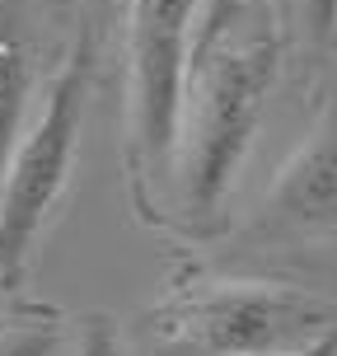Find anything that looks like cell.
Instances as JSON below:
<instances>
[{
  "label": "cell",
  "instance_id": "obj_1",
  "mask_svg": "<svg viewBox=\"0 0 337 356\" xmlns=\"http://www.w3.org/2000/svg\"><path fill=\"white\" fill-rule=\"evenodd\" d=\"M277 56H281L277 38L258 33L239 47L220 42L192 71V131L174 150L178 211L192 230H211L220 220V207L239 178V164L249 155L253 131L263 122L272 85H277Z\"/></svg>",
  "mask_w": 337,
  "mask_h": 356
},
{
  "label": "cell",
  "instance_id": "obj_2",
  "mask_svg": "<svg viewBox=\"0 0 337 356\" xmlns=\"http://www.w3.org/2000/svg\"><path fill=\"white\" fill-rule=\"evenodd\" d=\"M89 85H94V33L80 29L42 94V108L24 118L10 160L0 169V291L19 286L38 234L47 230L52 211L71 188L85 136Z\"/></svg>",
  "mask_w": 337,
  "mask_h": 356
},
{
  "label": "cell",
  "instance_id": "obj_3",
  "mask_svg": "<svg viewBox=\"0 0 337 356\" xmlns=\"http://www.w3.org/2000/svg\"><path fill=\"white\" fill-rule=\"evenodd\" d=\"M150 328L192 356H286L337 338V300L290 282H178Z\"/></svg>",
  "mask_w": 337,
  "mask_h": 356
},
{
  "label": "cell",
  "instance_id": "obj_4",
  "mask_svg": "<svg viewBox=\"0 0 337 356\" xmlns=\"http://www.w3.org/2000/svg\"><path fill=\"white\" fill-rule=\"evenodd\" d=\"M197 0H126V178L136 211H160L188 99Z\"/></svg>",
  "mask_w": 337,
  "mask_h": 356
},
{
  "label": "cell",
  "instance_id": "obj_5",
  "mask_svg": "<svg viewBox=\"0 0 337 356\" xmlns=\"http://www.w3.org/2000/svg\"><path fill=\"white\" fill-rule=\"evenodd\" d=\"M263 211L281 225H337V108H323L277 169Z\"/></svg>",
  "mask_w": 337,
  "mask_h": 356
},
{
  "label": "cell",
  "instance_id": "obj_6",
  "mask_svg": "<svg viewBox=\"0 0 337 356\" xmlns=\"http://www.w3.org/2000/svg\"><path fill=\"white\" fill-rule=\"evenodd\" d=\"M33 15L28 0H0V169L33 104Z\"/></svg>",
  "mask_w": 337,
  "mask_h": 356
},
{
  "label": "cell",
  "instance_id": "obj_7",
  "mask_svg": "<svg viewBox=\"0 0 337 356\" xmlns=\"http://www.w3.org/2000/svg\"><path fill=\"white\" fill-rule=\"evenodd\" d=\"M244 10H249V0H202V5H197L192 42H188V80H192L197 66L225 42V33L244 19Z\"/></svg>",
  "mask_w": 337,
  "mask_h": 356
},
{
  "label": "cell",
  "instance_id": "obj_8",
  "mask_svg": "<svg viewBox=\"0 0 337 356\" xmlns=\"http://www.w3.org/2000/svg\"><path fill=\"white\" fill-rule=\"evenodd\" d=\"M61 319L56 314H19L0 323V356H56Z\"/></svg>",
  "mask_w": 337,
  "mask_h": 356
},
{
  "label": "cell",
  "instance_id": "obj_9",
  "mask_svg": "<svg viewBox=\"0 0 337 356\" xmlns=\"http://www.w3.org/2000/svg\"><path fill=\"white\" fill-rule=\"evenodd\" d=\"M75 356H122V338H117V323L108 314H85L75 328Z\"/></svg>",
  "mask_w": 337,
  "mask_h": 356
},
{
  "label": "cell",
  "instance_id": "obj_10",
  "mask_svg": "<svg viewBox=\"0 0 337 356\" xmlns=\"http://www.w3.org/2000/svg\"><path fill=\"white\" fill-rule=\"evenodd\" d=\"M295 19L314 47H328L337 38V0H295Z\"/></svg>",
  "mask_w": 337,
  "mask_h": 356
},
{
  "label": "cell",
  "instance_id": "obj_11",
  "mask_svg": "<svg viewBox=\"0 0 337 356\" xmlns=\"http://www.w3.org/2000/svg\"><path fill=\"white\" fill-rule=\"evenodd\" d=\"M286 356H337V338H323L314 347H300V352H286Z\"/></svg>",
  "mask_w": 337,
  "mask_h": 356
},
{
  "label": "cell",
  "instance_id": "obj_12",
  "mask_svg": "<svg viewBox=\"0 0 337 356\" xmlns=\"http://www.w3.org/2000/svg\"><path fill=\"white\" fill-rule=\"evenodd\" d=\"M47 5H52V15H56V19H66V15L75 10V0H47Z\"/></svg>",
  "mask_w": 337,
  "mask_h": 356
}]
</instances>
